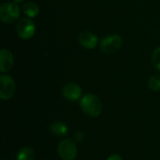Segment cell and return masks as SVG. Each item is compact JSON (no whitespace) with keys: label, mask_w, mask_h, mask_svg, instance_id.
Here are the masks:
<instances>
[{"label":"cell","mask_w":160,"mask_h":160,"mask_svg":"<svg viewBox=\"0 0 160 160\" xmlns=\"http://www.w3.org/2000/svg\"><path fill=\"white\" fill-rule=\"evenodd\" d=\"M123 46V39L119 35H109L102 38L100 49L104 53H115Z\"/></svg>","instance_id":"3"},{"label":"cell","mask_w":160,"mask_h":160,"mask_svg":"<svg viewBox=\"0 0 160 160\" xmlns=\"http://www.w3.org/2000/svg\"><path fill=\"white\" fill-rule=\"evenodd\" d=\"M82 112L91 117H98L102 112V101L95 94H86L80 100Z\"/></svg>","instance_id":"1"},{"label":"cell","mask_w":160,"mask_h":160,"mask_svg":"<svg viewBox=\"0 0 160 160\" xmlns=\"http://www.w3.org/2000/svg\"><path fill=\"white\" fill-rule=\"evenodd\" d=\"M78 41L79 43L89 50L95 49L98 45V37L91 31L88 30H84L82 32H81L78 36Z\"/></svg>","instance_id":"8"},{"label":"cell","mask_w":160,"mask_h":160,"mask_svg":"<svg viewBox=\"0 0 160 160\" xmlns=\"http://www.w3.org/2000/svg\"><path fill=\"white\" fill-rule=\"evenodd\" d=\"M50 130L53 135H55L57 137H63L68 134V128L66 126L65 123L57 121V122H53L50 126Z\"/></svg>","instance_id":"10"},{"label":"cell","mask_w":160,"mask_h":160,"mask_svg":"<svg viewBox=\"0 0 160 160\" xmlns=\"http://www.w3.org/2000/svg\"><path fill=\"white\" fill-rule=\"evenodd\" d=\"M21 14L20 7L15 2H7L0 7V19L6 23L14 22L19 19Z\"/></svg>","instance_id":"2"},{"label":"cell","mask_w":160,"mask_h":160,"mask_svg":"<svg viewBox=\"0 0 160 160\" xmlns=\"http://www.w3.org/2000/svg\"><path fill=\"white\" fill-rule=\"evenodd\" d=\"M18 36L22 39H30L36 33V25L31 18H22L16 26Z\"/></svg>","instance_id":"5"},{"label":"cell","mask_w":160,"mask_h":160,"mask_svg":"<svg viewBox=\"0 0 160 160\" xmlns=\"http://www.w3.org/2000/svg\"><path fill=\"white\" fill-rule=\"evenodd\" d=\"M25 0H13V2H15V3H17V4H20V3H22V2H24Z\"/></svg>","instance_id":"17"},{"label":"cell","mask_w":160,"mask_h":160,"mask_svg":"<svg viewBox=\"0 0 160 160\" xmlns=\"http://www.w3.org/2000/svg\"><path fill=\"white\" fill-rule=\"evenodd\" d=\"M107 160H123V158L119 155H117V154H112V155H111L108 158Z\"/></svg>","instance_id":"16"},{"label":"cell","mask_w":160,"mask_h":160,"mask_svg":"<svg viewBox=\"0 0 160 160\" xmlns=\"http://www.w3.org/2000/svg\"><path fill=\"white\" fill-rule=\"evenodd\" d=\"M22 11L28 18H35L39 13L38 6L34 2H25L22 4Z\"/></svg>","instance_id":"11"},{"label":"cell","mask_w":160,"mask_h":160,"mask_svg":"<svg viewBox=\"0 0 160 160\" xmlns=\"http://www.w3.org/2000/svg\"><path fill=\"white\" fill-rule=\"evenodd\" d=\"M35 153L30 147L22 148L16 156V160H35Z\"/></svg>","instance_id":"12"},{"label":"cell","mask_w":160,"mask_h":160,"mask_svg":"<svg viewBox=\"0 0 160 160\" xmlns=\"http://www.w3.org/2000/svg\"><path fill=\"white\" fill-rule=\"evenodd\" d=\"M62 94L66 99L69 101H76L82 98V90L79 84L75 82H68L63 86Z\"/></svg>","instance_id":"7"},{"label":"cell","mask_w":160,"mask_h":160,"mask_svg":"<svg viewBox=\"0 0 160 160\" xmlns=\"http://www.w3.org/2000/svg\"><path fill=\"white\" fill-rule=\"evenodd\" d=\"M57 152L63 160H74L77 157L78 150L75 142L69 139H65L59 142Z\"/></svg>","instance_id":"4"},{"label":"cell","mask_w":160,"mask_h":160,"mask_svg":"<svg viewBox=\"0 0 160 160\" xmlns=\"http://www.w3.org/2000/svg\"><path fill=\"white\" fill-rule=\"evenodd\" d=\"M14 59L12 52L8 49H3L0 52V70L2 73L9 71L13 67Z\"/></svg>","instance_id":"9"},{"label":"cell","mask_w":160,"mask_h":160,"mask_svg":"<svg viewBox=\"0 0 160 160\" xmlns=\"http://www.w3.org/2000/svg\"><path fill=\"white\" fill-rule=\"evenodd\" d=\"M148 87L152 91L160 90V75H154L148 81Z\"/></svg>","instance_id":"13"},{"label":"cell","mask_w":160,"mask_h":160,"mask_svg":"<svg viewBox=\"0 0 160 160\" xmlns=\"http://www.w3.org/2000/svg\"><path fill=\"white\" fill-rule=\"evenodd\" d=\"M0 98L3 100L10 99L16 90L14 80L8 75H1L0 77Z\"/></svg>","instance_id":"6"},{"label":"cell","mask_w":160,"mask_h":160,"mask_svg":"<svg viewBox=\"0 0 160 160\" xmlns=\"http://www.w3.org/2000/svg\"><path fill=\"white\" fill-rule=\"evenodd\" d=\"M74 138H75V141L77 142H82L84 140L85 138V134L82 131H77L75 134H74Z\"/></svg>","instance_id":"15"},{"label":"cell","mask_w":160,"mask_h":160,"mask_svg":"<svg viewBox=\"0 0 160 160\" xmlns=\"http://www.w3.org/2000/svg\"><path fill=\"white\" fill-rule=\"evenodd\" d=\"M152 61L154 64V67L160 71V47H158L155 49L152 56Z\"/></svg>","instance_id":"14"}]
</instances>
